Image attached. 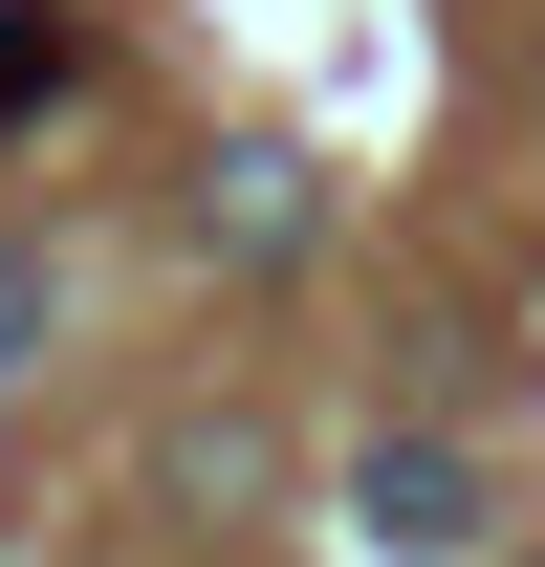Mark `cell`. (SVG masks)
I'll return each mask as SVG.
<instances>
[{
	"mask_svg": "<svg viewBox=\"0 0 545 567\" xmlns=\"http://www.w3.org/2000/svg\"><path fill=\"white\" fill-rule=\"evenodd\" d=\"M459 524H480V481L436 436H393V458H371V546H459Z\"/></svg>",
	"mask_w": 545,
	"mask_h": 567,
	"instance_id": "6da1fadb",
	"label": "cell"
},
{
	"mask_svg": "<svg viewBox=\"0 0 545 567\" xmlns=\"http://www.w3.org/2000/svg\"><path fill=\"white\" fill-rule=\"evenodd\" d=\"M66 87V22H0V110H44Z\"/></svg>",
	"mask_w": 545,
	"mask_h": 567,
	"instance_id": "7a4b0ae2",
	"label": "cell"
},
{
	"mask_svg": "<svg viewBox=\"0 0 545 567\" xmlns=\"http://www.w3.org/2000/svg\"><path fill=\"white\" fill-rule=\"evenodd\" d=\"M22 328H44V284H22V262H0V350H22Z\"/></svg>",
	"mask_w": 545,
	"mask_h": 567,
	"instance_id": "3957f363",
	"label": "cell"
}]
</instances>
